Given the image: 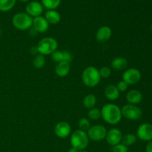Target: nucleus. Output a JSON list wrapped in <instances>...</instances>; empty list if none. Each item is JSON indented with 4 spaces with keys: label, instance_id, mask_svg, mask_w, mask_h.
I'll use <instances>...</instances> for the list:
<instances>
[{
    "label": "nucleus",
    "instance_id": "nucleus-1",
    "mask_svg": "<svg viewBox=\"0 0 152 152\" xmlns=\"http://www.w3.org/2000/svg\"><path fill=\"white\" fill-rule=\"evenodd\" d=\"M101 111V117L104 121L110 125H117L121 121V108L114 103L105 104L102 106Z\"/></svg>",
    "mask_w": 152,
    "mask_h": 152
},
{
    "label": "nucleus",
    "instance_id": "nucleus-2",
    "mask_svg": "<svg viewBox=\"0 0 152 152\" xmlns=\"http://www.w3.org/2000/svg\"><path fill=\"white\" fill-rule=\"evenodd\" d=\"M99 70L94 66H88L84 69L82 74V80L85 86L94 88L97 86L101 80Z\"/></svg>",
    "mask_w": 152,
    "mask_h": 152
},
{
    "label": "nucleus",
    "instance_id": "nucleus-3",
    "mask_svg": "<svg viewBox=\"0 0 152 152\" xmlns=\"http://www.w3.org/2000/svg\"><path fill=\"white\" fill-rule=\"evenodd\" d=\"M71 147L77 148L79 151L85 150L89 144V138L88 137L87 132L83 131L76 130L71 134L70 137Z\"/></svg>",
    "mask_w": 152,
    "mask_h": 152
},
{
    "label": "nucleus",
    "instance_id": "nucleus-4",
    "mask_svg": "<svg viewBox=\"0 0 152 152\" xmlns=\"http://www.w3.org/2000/svg\"><path fill=\"white\" fill-rule=\"evenodd\" d=\"M37 48L39 54L43 56L50 55L57 50L58 42L53 37H45L39 42Z\"/></svg>",
    "mask_w": 152,
    "mask_h": 152
},
{
    "label": "nucleus",
    "instance_id": "nucleus-5",
    "mask_svg": "<svg viewBox=\"0 0 152 152\" xmlns=\"http://www.w3.org/2000/svg\"><path fill=\"white\" fill-rule=\"evenodd\" d=\"M33 19L26 13H18L13 16L12 24L19 31H27L32 28Z\"/></svg>",
    "mask_w": 152,
    "mask_h": 152
},
{
    "label": "nucleus",
    "instance_id": "nucleus-6",
    "mask_svg": "<svg viewBox=\"0 0 152 152\" xmlns=\"http://www.w3.org/2000/svg\"><path fill=\"white\" fill-rule=\"evenodd\" d=\"M121 113L124 118L133 121L140 120L142 115V110L137 105L132 104L125 105L121 108Z\"/></svg>",
    "mask_w": 152,
    "mask_h": 152
},
{
    "label": "nucleus",
    "instance_id": "nucleus-7",
    "mask_svg": "<svg viewBox=\"0 0 152 152\" xmlns=\"http://www.w3.org/2000/svg\"><path fill=\"white\" fill-rule=\"evenodd\" d=\"M107 134V129L102 125H94L91 126L88 130L87 134L89 140L94 142H99L105 139Z\"/></svg>",
    "mask_w": 152,
    "mask_h": 152
},
{
    "label": "nucleus",
    "instance_id": "nucleus-8",
    "mask_svg": "<svg viewBox=\"0 0 152 152\" xmlns=\"http://www.w3.org/2000/svg\"><path fill=\"white\" fill-rule=\"evenodd\" d=\"M141 73L138 69L134 68H129L126 70L123 74V80L126 82L129 86L130 85H135L140 82L141 80Z\"/></svg>",
    "mask_w": 152,
    "mask_h": 152
},
{
    "label": "nucleus",
    "instance_id": "nucleus-9",
    "mask_svg": "<svg viewBox=\"0 0 152 152\" xmlns=\"http://www.w3.org/2000/svg\"><path fill=\"white\" fill-rule=\"evenodd\" d=\"M137 137L142 141H148L152 140V124L142 123L138 127L137 131Z\"/></svg>",
    "mask_w": 152,
    "mask_h": 152
},
{
    "label": "nucleus",
    "instance_id": "nucleus-10",
    "mask_svg": "<svg viewBox=\"0 0 152 152\" xmlns=\"http://www.w3.org/2000/svg\"><path fill=\"white\" fill-rule=\"evenodd\" d=\"M123 136V133L120 129L117 128H113L107 131L105 140L111 146H114L121 142Z\"/></svg>",
    "mask_w": 152,
    "mask_h": 152
},
{
    "label": "nucleus",
    "instance_id": "nucleus-11",
    "mask_svg": "<svg viewBox=\"0 0 152 152\" xmlns=\"http://www.w3.org/2000/svg\"><path fill=\"white\" fill-rule=\"evenodd\" d=\"M44 7L41 2L38 1H30L25 7V13H28L30 16L32 18L37 17V16H41L43 13Z\"/></svg>",
    "mask_w": 152,
    "mask_h": 152
},
{
    "label": "nucleus",
    "instance_id": "nucleus-12",
    "mask_svg": "<svg viewBox=\"0 0 152 152\" xmlns=\"http://www.w3.org/2000/svg\"><path fill=\"white\" fill-rule=\"evenodd\" d=\"M54 133L56 136L61 139L67 138L71 134V127L67 122L62 121L58 123L54 127Z\"/></svg>",
    "mask_w": 152,
    "mask_h": 152
},
{
    "label": "nucleus",
    "instance_id": "nucleus-13",
    "mask_svg": "<svg viewBox=\"0 0 152 152\" xmlns=\"http://www.w3.org/2000/svg\"><path fill=\"white\" fill-rule=\"evenodd\" d=\"M52 60L54 61L55 62H71L73 59L72 54L68 50H55L53 53L50 54Z\"/></svg>",
    "mask_w": 152,
    "mask_h": 152
},
{
    "label": "nucleus",
    "instance_id": "nucleus-14",
    "mask_svg": "<svg viewBox=\"0 0 152 152\" xmlns=\"http://www.w3.org/2000/svg\"><path fill=\"white\" fill-rule=\"evenodd\" d=\"M32 27L38 33H45L48 30L49 23L44 16H37L33 19Z\"/></svg>",
    "mask_w": 152,
    "mask_h": 152
},
{
    "label": "nucleus",
    "instance_id": "nucleus-15",
    "mask_svg": "<svg viewBox=\"0 0 152 152\" xmlns=\"http://www.w3.org/2000/svg\"><path fill=\"white\" fill-rule=\"evenodd\" d=\"M112 35V31L111 28L106 25L98 28L96 33V39L98 42H105L110 39Z\"/></svg>",
    "mask_w": 152,
    "mask_h": 152
},
{
    "label": "nucleus",
    "instance_id": "nucleus-16",
    "mask_svg": "<svg viewBox=\"0 0 152 152\" xmlns=\"http://www.w3.org/2000/svg\"><path fill=\"white\" fill-rule=\"evenodd\" d=\"M142 99V94L140 91L136 89L130 90L126 94V100L129 104L132 105H137L140 103Z\"/></svg>",
    "mask_w": 152,
    "mask_h": 152
},
{
    "label": "nucleus",
    "instance_id": "nucleus-17",
    "mask_svg": "<svg viewBox=\"0 0 152 152\" xmlns=\"http://www.w3.org/2000/svg\"><path fill=\"white\" fill-rule=\"evenodd\" d=\"M105 96L108 100L115 101L120 96V91L117 89V86L114 85H108L104 91Z\"/></svg>",
    "mask_w": 152,
    "mask_h": 152
},
{
    "label": "nucleus",
    "instance_id": "nucleus-18",
    "mask_svg": "<svg viewBox=\"0 0 152 152\" xmlns=\"http://www.w3.org/2000/svg\"><path fill=\"white\" fill-rule=\"evenodd\" d=\"M71 70V65L69 62H59L55 68V73L59 77H65L69 74Z\"/></svg>",
    "mask_w": 152,
    "mask_h": 152
},
{
    "label": "nucleus",
    "instance_id": "nucleus-19",
    "mask_svg": "<svg viewBox=\"0 0 152 152\" xmlns=\"http://www.w3.org/2000/svg\"><path fill=\"white\" fill-rule=\"evenodd\" d=\"M45 18L48 22L49 25H56L61 20V16L56 10H48L45 13Z\"/></svg>",
    "mask_w": 152,
    "mask_h": 152
},
{
    "label": "nucleus",
    "instance_id": "nucleus-20",
    "mask_svg": "<svg viewBox=\"0 0 152 152\" xmlns=\"http://www.w3.org/2000/svg\"><path fill=\"white\" fill-rule=\"evenodd\" d=\"M111 66L115 71H123L128 66V60L122 56L115 57L111 61Z\"/></svg>",
    "mask_w": 152,
    "mask_h": 152
},
{
    "label": "nucleus",
    "instance_id": "nucleus-21",
    "mask_svg": "<svg viewBox=\"0 0 152 152\" xmlns=\"http://www.w3.org/2000/svg\"><path fill=\"white\" fill-rule=\"evenodd\" d=\"M96 103V98L94 94H88L84 97L83 101V104L84 107L87 109H91V108H94Z\"/></svg>",
    "mask_w": 152,
    "mask_h": 152
},
{
    "label": "nucleus",
    "instance_id": "nucleus-22",
    "mask_svg": "<svg viewBox=\"0 0 152 152\" xmlns=\"http://www.w3.org/2000/svg\"><path fill=\"white\" fill-rule=\"evenodd\" d=\"M61 0H41V4L44 8L48 10H56L59 6Z\"/></svg>",
    "mask_w": 152,
    "mask_h": 152
},
{
    "label": "nucleus",
    "instance_id": "nucleus-23",
    "mask_svg": "<svg viewBox=\"0 0 152 152\" xmlns=\"http://www.w3.org/2000/svg\"><path fill=\"white\" fill-rule=\"evenodd\" d=\"M16 0H0V11L7 12L13 9Z\"/></svg>",
    "mask_w": 152,
    "mask_h": 152
},
{
    "label": "nucleus",
    "instance_id": "nucleus-24",
    "mask_svg": "<svg viewBox=\"0 0 152 152\" xmlns=\"http://www.w3.org/2000/svg\"><path fill=\"white\" fill-rule=\"evenodd\" d=\"M137 140V137L135 134H126V135L123 136L122 138L121 143H123V145H126L127 147L130 146V145H134L135 142Z\"/></svg>",
    "mask_w": 152,
    "mask_h": 152
},
{
    "label": "nucleus",
    "instance_id": "nucleus-25",
    "mask_svg": "<svg viewBox=\"0 0 152 152\" xmlns=\"http://www.w3.org/2000/svg\"><path fill=\"white\" fill-rule=\"evenodd\" d=\"M33 65L37 69H41L45 65V56L43 55L37 54L34 57V60H33Z\"/></svg>",
    "mask_w": 152,
    "mask_h": 152
},
{
    "label": "nucleus",
    "instance_id": "nucleus-26",
    "mask_svg": "<svg viewBox=\"0 0 152 152\" xmlns=\"http://www.w3.org/2000/svg\"><path fill=\"white\" fill-rule=\"evenodd\" d=\"M88 117L90 120H98L101 117V111L97 108H93L89 109L88 112Z\"/></svg>",
    "mask_w": 152,
    "mask_h": 152
},
{
    "label": "nucleus",
    "instance_id": "nucleus-27",
    "mask_svg": "<svg viewBox=\"0 0 152 152\" xmlns=\"http://www.w3.org/2000/svg\"><path fill=\"white\" fill-rule=\"evenodd\" d=\"M78 126H79V129H80V130H82L83 131V132H87L88 130L90 129L91 123L88 119L86 118V117H83V118H81L80 120H79Z\"/></svg>",
    "mask_w": 152,
    "mask_h": 152
},
{
    "label": "nucleus",
    "instance_id": "nucleus-28",
    "mask_svg": "<svg viewBox=\"0 0 152 152\" xmlns=\"http://www.w3.org/2000/svg\"><path fill=\"white\" fill-rule=\"evenodd\" d=\"M99 75H100L101 78H108V77L111 76V68H108V67L104 66L102 67L99 70Z\"/></svg>",
    "mask_w": 152,
    "mask_h": 152
},
{
    "label": "nucleus",
    "instance_id": "nucleus-29",
    "mask_svg": "<svg viewBox=\"0 0 152 152\" xmlns=\"http://www.w3.org/2000/svg\"><path fill=\"white\" fill-rule=\"evenodd\" d=\"M113 152H128L129 151V148L126 145H123V143H119L117 145L112 146Z\"/></svg>",
    "mask_w": 152,
    "mask_h": 152
},
{
    "label": "nucleus",
    "instance_id": "nucleus-30",
    "mask_svg": "<svg viewBox=\"0 0 152 152\" xmlns=\"http://www.w3.org/2000/svg\"><path fill=\"white\" fill-rule=\"evenodd\" d=\"M116 86H117V89H118L119 91L124 92L128 89L129 85H128L125 81L121 80V81L118 82V83H117V85Z\"/></svg>",
    "mask_w": 152,
    "mask_h": 152
},
{
    "label": "nucleus",
    "instance_id": "nucleus-31",
    "mask_svg": "<svg viewBox=\"0 0 152 152\" xmlns=\"http://www.w3.org/2000/svg\"><path fill=\"white\" fill-rule=\"evenodd\" d=\"M145 151L146 152H152V140L148 141L146 147H145Z\"/></svg>",
    "mask_w": 152,
    "mask_h": 152
},
{
    "label": "nucleus",
    "instance_id": "nucleus-32",
    "mask_svg": "<svg viewBox=\"0 0 152 152\" xmlns=\"http://www.w3.org/2000/svg\"><path fill=\"white\" fill-rule=\"evenodd\" d=\"M68 152H80V151L77 150V148H73V147H71V148H69V150H68Z\"/></svg>",
    "mask_w": 152,
    "mask_h": 152
},
{
    "label": "nucleus",
    "instance_id": "nucleus-33",
    "mask_svg": "<svg viewBox=\"0 0 152 152\" xmlns=\"http://www.w3.org/2000/svg\"><path fill=\"white\" fill-rule=\"evenodd\" d=\"M19 1H22V2H28V1H29L30 0H19Z\"/></svg>",
    "mask_w": 152,
    "mask_h": 152
},
{
    "label": "nucleus",
    "instance_id": "nucleus-34",
    "mask_svg": "<svg viewBox=\"0 0 152 152\" xmlns=\"http://www.w3.org/2000/svg\"><path fill=\"white\" fill-rule=\"evenodd\" d=\"M80 152H88V151H86V150L85 149V150H81V151H80Z\"/></svg>",
    "mask_w": 152,
    "mask_h": 152
},
{
    "label": "nucleus",
    "instance_id": "nucleus-35",
    "mask_svg": "<svg viewBox=\"0 0 152 152\" xmlns=\"http://www.w3.org/2000/svg\"><path fill=\"white\" fill-rule=\"evenodd\" d=\"M1 28H0V36H1Z\"/></svg>",
    "mask_w": 152,
    "mask_h": 152
},
{
    "label": "nucleus",
    "instance_id": "nucleus-36",
    "mask_svg": "<svg viewBox=\"0 0 152 152\" xmlns=\"http://www.w3.org/2000/svg\"><path fill=\"white\" fill-rule=\"evenodd\" d=\"M151 30L152 31V24L151 25Z\"/></svg>",
    "mask_w": 152,
    "mask_h": 152
}]
</instances>
